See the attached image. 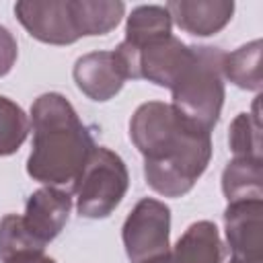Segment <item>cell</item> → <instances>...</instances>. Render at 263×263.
Listing matches in <instances>:
<instances>
[{
  "label": "cell",
  "mask_w": 263,
  "mask_h": 263,
  "mask_svg": "<svg viewBox=\"0 0 263 263\" xmlns=\"http://www.w3.org/2000/svg\"><path fill=\"white\" fill-rule=\"evenodd\" d=\"M129 138L144 156L148 187L164 197L191 191L212 158L210 132L162 101L142 103L134 111Z\"/></svg>",
  "instance_id": "6da1fadb"
},
{
  "label": "cell",
  "mask_w": 263,
  "mask_h": 263,
  "mask_svg": "<svg viewBox=\"0 0 263 263\" xmlns=\"http://www.w3.org/2000/svg\"><path fill=\"white\" fill-rule=\"evenodd\" d=\"M33 148L27 173L47 187L72 185L82 173L95 140L72 103L60 92H45L31 105Z\"/></svg>",
  "instance_id": "7a4b0ae2"
},
{
  "label": "cell",
  "mask_w": 263,
  "mask_h": 263,
  "mask_svg": "<svg viewBox=\"0 0 263 263\" xmlns=\"http://www.w3.org/2000/svg\"><path fill=\"white\" fill-rule=\"evenodd\" d=\"M224 51L210 45H193V60L171 88L173 107L208 132L220 119L224 105Z\"/></svg>",
  "instance_id": "3957f363"
},
{
  "label": "cell",
  "mask_w": 263,
  "mask_h": 263,
  "mask_svg": "<svg viewBox=\"0 0 263 263\" xmlns=\"http://www.w3.org/2000/svg\"><path fill=\"white\" fill-rule=\"evenodd\" d=\"M129 187V175L123 158L105 146H95L82 173L72 183L76 210L80 216L107 218L121 203Z\"/></svg>",
  "instance_id": "277c9868"
},
{
  "label": "cell",
  "mask_w": 263,
  "mask_h": 263,
  "mask_svg": "<svg viewBox=\"0 0 263 263\" xmlns=\"http://www.w3.org/2000/svg\"><path fill=\"white\" fill-rule=\"evenodd\" d=\"M115 53L125 68L127 80L144 78L156 86L173 88L193 60V45L183 43L171 33L140 47H129L121 41L115 47Z\"/></svg>",
  "instance_id": "5b68a950"
},
{
  "label": "cell",
  "mask_w": 263,
  "mask_h": 263,
  "mask_svg": "<svg viewBox=\"0 0 263 263\" xmlns=\"http://www.w3.org/2000/svg\"><path fill=\"white\" fill-rule=\"evenodd\" d=\"M123 247L132 263L166 255L171 251V210L154 197L140 199L121 228Z\"/></svg>",
  "instance_id": "8992f818"
},
{
  "label": "cell",
  "mask_w": 263,
  "mask_h": 263,
  "mask_svg": "<svg viewBox=\"0 0 263 263\" xmlns=\"http://www.w3.org/2000/svg\"><path fill=\"white\" fill-rule=\"evenodd\" d=\"M18 23L31 37L49 45H70L78 33L70 12V0H21L14 4Z\"/></svg>",
  "instance_id": "52a82bcc"
},
{
  "label": "cell",
  "mask_w": 263,
  "mask_h": 263,
  "mask_svg": "<svg viewBox=\"0 0 263 263\" xmlns=\"http://www.w3.org/2000/svg\"><path fill=\"white\" fill-rule=\"evenodd\" d=\"M224 230L232 257L263 263V199L230 201L224 210Z\"/></svg>",
  "instance_id": "ba28073f"
},
{
  "label": "cell",
  "mask_w": 263,
  "mask_h": 263,
  "mask_svg": "<svg viewBox=\"0 0 263 263\" xmlns=\"http://www.w3.org/2000/svg\"><path fill=\"white\" fill-rule=\"evenodd\" d=\"M72 210V195L58 187H41L31 193L25 205L23 226L35 242L49 245L66 226Z\"/></svg>",
  "instance_id": "9c48e42d"
},
{
  "label": "cell",
  "mask_w": 263,
  "mask_h": 263,
  "mask_svg": "<svg viewBox=\"0 0 263 263\" xmlns=\"http://www.w3.org/2000/svg\"><path fill=\"white\" fill-rule=\"evenodd\" d=\"M74 82L90 101L105 103L125 84L127 74L115 51H90L76 60L72 70Z\"/></svg>",
  "instance_id": "30bf717a"
},
{
  "label": "cell",
  "mask_w": 263,
  "mask_h": 263,
  "mask_svg": "<svg viewBox=\"0 0 263 263\" xmlns=\"http://www.w3.org/2000/svg\"><path fill=\"white\" fill-rule=\"evenodd\" d=\"M171 21L189 35L210 37L220 33L234 14L232 0H173L166 4Z\"/></svg>",
  "instance_id": "8fae6325"
},
{
  "label": "cell",
  "mask_w": 263,
  "mask_h": 263,
  "mask_svg": "<svg viewBox=\"0 0 263 263\" xmlns=\"http://www.w3.org/2000/svg\"><path fill=\"white\" fill-rule=\"evenodd\" d=\"M222 240L210 220L193 222L171 251V263H222Z\"/></svg>",
  "instance_id": "7c38bea8"
},
{
  "label": "cell",
  "mask_w": 263,
  "mask_h": 263,
  "mask_svg": "<svg viewBox=\"0 0 263 263\" xmlns=\"http://www.w3.org/2000/svg\"><path fill=\"white\" fill-rule=\"evenodd\" d=\"M70 12L78 37H95L107 35L121 23L125 4L119 0H70Z\"/></svg>",
  "instance_id": "4fadbf2b"
},
{
  "label": "cell",
  "mask_w": 263,
  "mask_h": 263,
  "mask_svg": "<svg viewBox=\"0 0 263 263\" xmlns=\"http://www.w3.org/2000/svg\"><path fill=\"white\" fill-rule=\"evenodd\" d=\"M261 55H263V41L255 39L238 49L224 53L222 60V74L234 86L261 92L263 88V70H261Z\"/></svg>",
  "instance_id": "5bb4252c"
},
{
  "label": "cell",
  "mask_w": 263,
  "mask_h": 263,
  "mask_svg": "<svg viewBox=\"0 0 263 263\" xmlns=\"http://www.w3.org/2000/svg\"><path fill=\"white\" fill-rule=\"evenodd\" d=\"M222 193L228 203L263 199V160L232 158L222 171Z\"/></svg>",
  "instance_id": "9a60e30c"
},
{
  "label": "cell",
  "mask_w": 263,
  "mask_h": 263,
  "mask_svg": "<svg viewBox=\"0 0 263 263\" xmlns=\"http://www.w3.org/2000/svg\"><path fill=\"white\" fill-rule=\"evenodd\" d=\"M171 29H173V21L166 6L142 4L136 6L127 16L123 43H127L129 47H140L152 39L171 35Z\"/></svg>",
  "instance_id": "2e32d148"
},
{
  "label": "cell",
  "mask_w": 263,
  "mask_h": 263,
  "mask_svg": "<svg viewBox=\"0 0 263 263\" xmlns=\"http://www.w3.org/2000/svg\"><path fill=\"white\" fill-rule=\"evenodd\" d=\"M259 99L257 95L253 103V113H238L228 129V144L234 158H257L263 160V144H261V115H259Z\"/></svg>",
  "instance_id": "e0dca14e"
},
{
  "label": "cell",
  "mask_w": 263,
  "mask_h": 263,
  "mask_svg": "<svg viewBox=\"0 0 263 263\" xmlns=\"http://www.w3.org/2000/svg\"><path fill=\"white\" fill-rule=\"evenodd\" d=\"M31 129V119L8 97L0 95V156L14 154L27 140Z\"/></svg>",
  "instance_id": "ac0fdd59"
},
{
  "label": "cell",
  "mask_w": 263,
  "mask_h": 263,
  "mask_svg": "<svg viewBox=\"0 0 263 263\" xmlns=\"http://www.w3.org/2000/svg\"><path fill=\"white\" fill-rule=\"evenodd\" d=\"M23 251H45L39 242L31 238V234L23 226V218L16 214H8L0 220V259L23 253Z\"/></svg>",
  "instance_id": "d6986e66"
},
{
  "label": "cell",
  "mask_w": 263,
  "mask_h": 263,
  "mask_svg": "<svg viewBox=\"0 0 263 263\" xmlns=\"http://www.w3.org/2000/svg\"><path fill=\"white\" fill-rule=\"evenodd\" d=\"M16 55H18V43L14 35L4 25H0V78L12 70Z\"/></svg>",
  "instance_id": "ffe728a7"
},
{
  "label": "cell",
  "mask_w": 263,
  "mask_h": 263,
  "mask_svg": "<svg viewBox=\"0 0 263 263\" xmlns=\"http://www.w3.org/2000/svg\"><path fill=\"white\" fill-rule=\"evenodd\" d=\"M2 263H55L51 257L45 255V251H23L12 257H8Z\"/></svg>",
  "instance_id": "44dd1931"
},
{
  "label": "cell",
  "mask_w": 263,
  "mask_h": 263,
  "mask_svg": "<svg viewBox=\"0 0 263 263\" xmlns=\"http://www.w3.org/2000/svg\"><path fill=\"white\" fill-rule=\"evenodd\" d=\"M144 263H171V251L166 255H160V257H154V259H148Z\"/></svg>",
  "instance_id": "7402d4cb"
},
{
  "label": "cell",
  "mask_w": 263,
  "mask_h": 263,
  "mask_svg": "<svg viewBox=\"0 0 263 263\" xmlns=\"http://www.w3.org/2000/svg\"><path fill=\"white\" fill-rule=\"evenodd\" d=\"M230 263H247V261H245V259H238V257H232Z\"/></svg>",
  "instance_id": "603a6c76"
}]
</instances>
